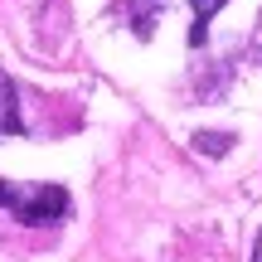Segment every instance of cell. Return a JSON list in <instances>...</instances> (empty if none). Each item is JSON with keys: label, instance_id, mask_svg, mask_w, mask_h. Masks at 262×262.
<instances>
[{"label": "cell", "instance_id": "cell-4", "mask_svg": "<svg viewBox=\"0 0 262 262\" xmlns=\"http://www.w3.org/2000/svg\"><path fill=\"white\" fill-rule=\"evenodd\" d=\"M189 5H194V25H189V44H204V34H209V19L219 15V5H224V0H189Z\"/></svg>", "mask_w": 262, "mask_h": 262}, {"label": "cell", "instance_id": "cell-5", "mask_svg": "<svg viewBox=\"0 0 262 262\" xmlns=\"http://www.w3.org/2000/svg\"><path fill=\"white\" fill-rule=\"evenodd\" d=\"M194 146L204 150V156H224V150H228V136H219V131H199Z\"/></svg>", "mask_w": 262, "mask_h": 262}, {"label": "cell", "instance_id": "cell-3", "mask_svg": "<svg viewBox=\"0 0 262 262\" xmlns=\"http://www.w3.org/2000/svg\"><path fill=\"white\" fill-rule=\"evenodd\" d=\"M117 10L126 15V25L136 29L141 39L156 29V15H160V0H117Z\"/></svg>", "mask_w": 262, "mask_h": 262}, {"label": "cell", "instance_id": "cell-2", "mask_svg": "<svg viewBox=\"0 0 262 262\" xmlns=\"http://www.w3.org/2000/svg\"><path fill=\"white\" fill-rule=\"evenodd\" d=\"M5 136H25V117H19V102H15V83L0 68V141Z\"/></svg>", "mask_w": 262, "mask_h": 262}, {"label": "cell", "instance_id": "cell-1", "mask_svg": "<svg viewBox=\"0 0 262 262\" xmlns=\"http://www.w3.org/2000/svg\"><path fill=\"white\" fill-rule=\"evenodd\" d=\"M0 209L19 224H58V219H68V189L63 185L15 189L10 180H0Z\"/></svg>", "mask_w": 262, "mask_h": 262}, {"label": "cell", "instance_id": "cell-6", "mask_svg": "<svg viewBox=\"0 0 262 262\" xmlns=\"http://www.w3.org/2000/svg\"><path fill=\"white\" fill-rule=\"evenodd\" d=\"M253 262H262V233H257V243H253Z\"/></svg>", "mask_w": 262, "mask_h": 262}]
</instances>
